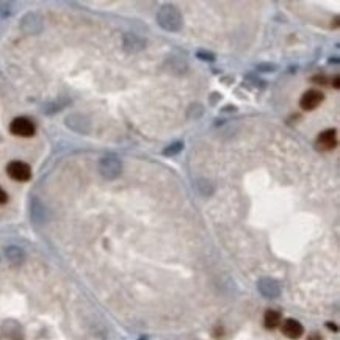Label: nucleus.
I'll list each match as a JSON object with an SVG mask.
<instances>
[{
  "mask_svg": "<svg viewBox=\"0 0 340 340\" xmlns=\"http://www.w3.org/2000/svg\"><path fill=\"white\" fill-rule=\"evenodd\" d=\"M157 21L168 32H179L182 28V14L173 5H165L157 14Z\"/></svg>",
  "mask_w": 340,
  "mask_h": 340,
  "instance_id": "obj_1",
  "label": "nucleus"
},
{
  "mask_svg": "<svg viewBox=\"0 0 340 340\" xmlns=\"http://www.w3.org/2000/svg\"><path fill=\"white\" fill-rule=\"evenodd\" d=\"M121 169H122V165L115 155H105V157H102L101 162H99V173L107 180L116 179L121 174Z\"/></svg>",
  "mask_w": 340,
  "mask_h": 340,
  "instance_id": "obj_2",
  "label": "nucleus"
},
{
  "mask_svg": "<svg viewBox=\"0 0 340 340\" xmlns=\"http://www.w3.org/2000/svg\"><path fill=\"white\" fill-rule=\"evenodd\" d=\"M7 174L18 182H27L32 177V168L28 166L25 162H19V160H13L7 165Z\"/></svg>",
  "mask_w": 340,
  "mask_h": 340,
  "instance_id": "obj_3",
  "label": "nucleus"
},
{
  "mask_svg": "<svg viewBox=\"0 0 340 340\" xmlns=\"http://www.w3.org/2000/svg\"><path fill=\"white\" fill-rule=\"evenodd\" d=\"M36 127L32 122V119H28L25 116L14 118L10 124V132L16 137H32L35 135Z\"/></svg>",
  "mask_w": 340,
  "mask_h": 340,
  "instance_id": "obj_4",
  "label": "nucleus"
},
{
  "mask_svg": "<svg viewBox=\"0 0 340 340\" xmlns=\"http://www.w3.org/2000/svg\"><path fill=\"white\" fill-rule=\"evenodd\" d=\"M323 101H324V94L321 91L307 90L300 99V107L306 111H310V110H315Z\"/></svg>",
  "mask_w": 340,
  "mask_h": 340,
  "instance_id": "obj_5",
  "label": "nucleus"
},
{
  "mask_svg": "<svg viewBox=\"0 0 340 340\" xmlns=\"http://www.w3.org/2000/svg\"><path fill=\"white\" fill-rule=\"evenodd\" d=\"M281 329H282V334H284L286 337H289V338H292V340L300 338L304 334L303 324L298 320H295V318H287L286 321H282Z\"/></svg>",
  "mask_w": 340,
  "mask_h": 340,
  "instance_id": "obj_6",
  "label": "nucleus"
},
{
  "mask_svg": "<svg viewBox=\"0 0 340 340\" xmlns=\"http://www.w3.org/2000/svg\"><path fill=\"white\" fill-rule=\"evenodd\" d=\"M21 28L25 32V33H30V35H36L41 32L42 28V22H41V18L35 13H28L22 18L21 21Z\"/></svg>",
  "mask_w": 340,
  "mask_h": 340,
  "instance_id": "obj_7",
  "label": "nucleus"
},
{
  "mask_svg": "<svg viewBox=\"0 0 340 340\" xmlns=\"http://www.w3.org/2000/svg\"><path fill=\"white\" fill-rule=\"evenodd\" d=\"M317 146L320 148V151H332L337 146V130H323L317 138Z\"/></svg>",
  "mask_w": 340,
  "mask_h": 340,
  "instance_id": "obj_8",
  "label": "nucleus"
},
{
  "mask_svg": "<svg viewBox=\"0 0 340 340\" xmlns=\"http://www.w3.org/2000/svg\"><path fill=\"white\" fill-rule=\"evenodd\" d=\"M66 125L69 129H73L74 132H79V133H88L90 132V121L79 115V113H74V115H69L66 118Z\"/></svg>",
  "mask_w": 340,
  "mask_h": 340,
  "instance_id": "obj_9",
  "label": "nucleus"
},
{
  "mask_svg": "<svg viewBox=\"0 0 340 340\" xmlns=\"http://www.w3.org/2000/svg\"><path fill=\"white\" fill-rule=\"evenodd\" d=\"M281 321H282V315H281V312H278V310L270 309V310H266L265 315H263V326L266 329L278 328L281 324Z\"/></svg>",
  "mask_w": 340,
  "mask_h": 340,
  "instance_id": "obj_10",
  "label": "nucleus"
},
{
  "mask_svg": "<svg viewBox=\"0 0 340 340\" xmlns=\"http://www.w3.org/2000/svg\"><path fill=\"white\" fill-rule=\"evenodd\" d=\"M30 214H32V218L35 221H42V220H44V207H42V204L38 199H33L32 201Z\"/></svg>",
  "mask_w": 340,
  "mask_h": 340,
  "instance_id": "obj_11",
  "label": "nucleus"
},
{
  "mask_svg": "<svg viewBox=\"0 0 340 340\" xmlns=\"http://www.w3.org/2000/svg\"><path fill=\"white\" fill-rule=\"evenodd\" d=\"M7 256H8V259H10L11 262H21L22 257H24V254H22V251H21L19 248H16V246H10V248L7 249Z\"/></svg>",
  "mask_w": 340,
  "mask_h": 340,
  "instance_id": "obj_12",
  "label": "nucleus"
},
{
  "mask_svg": "<svg viewBox=\"0 0 340 340\" xmlns=\"http://www.w3.org/2000/svg\"><path fill=\"white\" fill-rule=\"evenodd\" d=\"M183 149V143L177 141V143H173L171 146H168L166 149H163V155H176Z\"/></svg>",
  "mask_w": 340,
  "mask_h": 340,
  "instance_id": "obj_13",
  "label": "nucleus"
},
{
  "mask_svg": "<svg viewBox=\"0 0 340 340\" xmlns=\"http://www.w3.org/2000/svg\"><path fill=\"white\" fill-rule=\"evenodd\" d=\"M197 56H199L201 60H209V61H214L215 60V55L210 53V52H197Z\"/></svg>",
  "mask_w": 340,
  "mask_h": 340,
  "instance_id": "obj_14",
  "label": "nucleus"
},
{
  "mask_svg": "<svg viewBox=\"0 0 340 340\" xmlns=\"http://www.w3.org/2000/svg\"><path fill=\"white\" fill-rule=\"evenodd\" d=\"M257 69L263 71V73H271V71L276 69V66L275 64H260V66H257Z\"/></svg>",
  "mask_w": 340,
  "mask_h": 340,
  "instance_id": "obj_15",
  "label": "nucleus"
},
{
  "mask_svg": "<svg viewBox=\"0 0 340 340\" xmlns=\"http://www.w3.org/2000/svg\"><path fill=\"white\" fill-rule=\"evenodd\" d=\"M8 201V194L5 193V190H2V187H0V204H5Z\"/></svg>",
  "mask_w": 340,
  "mask_h": 340,
  "instance_id": "obj_16",
  "label": "nucleus"
},
{
  "mask_svg": "<svg viewBox=\"0 0 340 340\" xmlns=\"http://www.w3.org/2000/svg\"><path fill=\"white\" fill-rule=\"evenodd\" d=\"M312 82H320V83H324V82H326V77H324V76H317V77H312Z\"/></svg>",
  "mask_w": 340,
  "mask_h": 340,
  "instance_id": "obj_17",
  "label": "nucleus"
},
{
  "mask_svg": "<svg viewBox=\"0 0 340 340\" xmlns=\"http://www.w3.org/2000/svg\"><path fill=\"white\" fill-rule=\"evenodd\" d=\"M307 340H321V335L320 334H317V332H314V334H310L309 335V338Z\"/></svg>",
  "mask_w": 340,
  "mask_h": 340,
  "instance_id": "obj_18",
  "label": "nucleus"
},
{
  "mask_svg": "<svg viewBox=\"0 0 340 340\" xmlns=\"http://www.w3.org/2000/svg\"><path fill=\"white\" fill-rule=\"evenodd\" d=\"M332 82H334V88H337V90H338V76H334Z\"/></svg>",
  "mask_w": 340,
  "mask_h": 340,
  "instance_id": "obj_19",
  "label": "nucleus"
},
{
  "mask_svg": "<svg viewBox=\"0 0 340 340\" xmlns=\"http://www.w3.org/2000/svg\"><path fill=\"white\" fill-rule=\"evenodd\" d=\"M326 326H328L329 329H332V331H337V326H335V324H334V323H328V324H326Z\"/></svg>",
  "mask_w": 340,
  "mask_h": 340,
  "instance_id": "obj_20",
  "label": "nucleus"
}]
</instances>
